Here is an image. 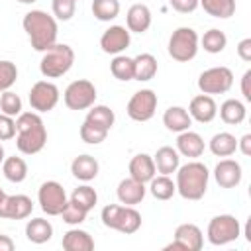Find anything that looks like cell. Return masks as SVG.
I'll return each instance as SVG.
<instances>
[{"label":"cell","mask_w":251,"mask_h":251,"mask_svg":"<svg viewBox=\"0 0 251 251\" xmlns=\"http://www.w3.org/2000/svg\"><path fill=\"white\" fill-rule=\"evenodd\" d=\"M157 169H155V163H153V157L147 155V153H137L131 161H129V176L139 180V182H149L153 176H155Z\"/></svg>","instance_id":"obj_20"},{"label":"cell","mask_w":251,"mask_h":251,"mask_svg":"<svg viewBox=\"0 0 251 251\" xmlns=\"http://www.w3.org/2000/svg\"><path fill=\"white\" fill-rule=\"evenodd\" d=\"M188 114L192 120H196L200 124H210L218 114V106L210 94H198L190 100Z\"/></svg>","instance_id":"obj_17"},{"label":"cell","mask_w":251,"mask_h":251,"mask_svg":"<svg viewBox=\"0 0 251 251\" xmlns=\"http://www.w3.org/2000/svg\"><path fill=\"white\" fill-rule=\"evenodd\" d=\"M86 122L102 127V129H108L114 126L116 122V116H114V110H110L108 106L104 104H98V106H90L88 108V114H86Z\"/></svg>","instance_id":"obj_33"},{"label":"cell","mask_w":251,"mask_h":251,"mask_svg":"<svg viewBox=\"0 0 251 251\" xmlns=\"http://www.w3.org/2000/svg\"><path fill=\"white\" fill-rule=\"evenodd\" d=\"M0 112L6 116L18 118L22 114V98L12 90H4L0 96Z\"/></svg>","instance_id":"obj_38"},{"label":"cell","mask_w":251,"mask_h":251,"mask_svg":"<svg viewBox=\"0 0 251 251\" xmlns=\"http://www.w3.org/2000/svg\"><path fill=\"white\" fill-rule=\"evenodd\" d=\"M2 173L10 182H24L27 176V163L22 157H6L2 163Z\"/></svg>","instance_id":"obj_31"},{"label":"cell","mask_w":251,"mask_h":251,"mask_svg":"<svg viewBox=\"0 0 251 251\" xmlns=\"http://www.w3.org/2000/svg\"><path fill=\"white\" fill-rule=\"evenodd\" d=\"M98 171H100V165H98V161L92 155H78L71 163L73 176L78 178V180H82V182L94 180L98 176Z\"/></svg>","instance_id":"obj_22"},{"label":"cell","mask_w":251,"mask_h":251,"mask_svg":"<svg viewBox=\"0 0 251 251\" xmlns=\"http://www.w3.org/2000/svg\"><path fill=\"white\" fill-rule=\"evenodd\" d=\"M163 124H165V127H167L169 131L180 133V131L190 129L192 118H190L188 110H184L182 106H171V108H167L165 114H163Z\"/></svg>","instance_id":"obj_23"},{"label":"cell","mask_w":251,"mask_h":251,"mask_svg":"<svg viewBox=\"0 0 251 251\" xmlns=\"http://www.w3.org/2000/svg\"><path fill=\"white\" fill-rule=\"evenodd\" d=\"M173 10L180 12V14H190L198 8V0H169Z\"/></svg>","instance_id":"obj_44"},{"label":"cell","mask_w":251,"mask_h":251,"mask_svg":"<svg viewBox=\"0 0 251 251\" xmlns=\"http://www.w3.org/2000/svg\"><path fill=\"white\" fill-rule=\"evenodd\" d=\"M200 43H202L204 51L216 55V53H222V51L226 49V45H227V37H226V33H224L222 29L212 27V29H208V31L202 35Z\"/></svg>","instance_id":"obj_35"},{"label":"cell","mask_w":251,"mask_h":251,"mask_svg":"<svg viewBox=\"0 0 251 251\" xmlns=\"http://www.w3.org/2000/svg\"><path fill=\"white\" fill-rule=\"evenodd\" d=\"M237 55H239V59L241 61H245V63H249L251 61V37H245V39H241L239 43H237Z\"/></svg>","instance_id":"obj_45"},{"label":"cell","mask_w":251,"mask_h":251,"mask_svg":"<svg viewBox=\"0 0 251 251\" xmlns=\"http://www.w3.org/2000/svg\"><path fill=\"white\" fill-rule=\"evenodd\" d=\"M71 200H73L76 206H80L82 210L90 212V210L96 206V202H98V194H96V190H94L92 186L82 184V186H76V188L73 190Z\"/></svg>","instance_id":"obj_37"},{"label":"cell","mask_w":251,"mask_h":251,"mask_svg":"<svg viewBox=\"0 0 251 251\" xmlns=\"http://www.w3.org/2000/svg\"><path fill=\"white\" fill-rule=\"evenodd\" d=\"M18 80V67L12 61H0V92L10 90Z\"/></svg>","instance_id":"obj_41"},{"label":"cell","mask_w":251,"mask_h":251,"mask_svg":"<svg viewBox=\"0 0 251 251\" xmlns=\"http://www.w3.org/2000/svg\"><path fill=\"white\" fill-rule=\"evenodd\" d=\"M16 243L8 235H0V251H14Z\"/></svg>","instance_id":"obj_48"},{"label":"cell","mask_w":251,"mask_h":251,"mask_svg":"<svg viewBox=\"0 0 251 251\" xmlns=\"http://www.w3.org/2000/svg\"><path fill=\"white\" fill-rule=\"evenodd\" d=\"M18 2H20V4H33L35 0H18Z\"/></svg>","instance_id":"obj_51"},{"label":"cell","mask_w":251,"mask_h":251,"mask_svg":"<svg viewBox=\"0 0 251 251\" xmlns=\"http://www.w3.org/2000/svg\"><path fill=\"white\" fill-rule=\"evenodd\" d=\"M75 63V51L67 43H55L47 51H43V57L39 61V71L45 78H59L71 71Z\"/></svg>","instance_id":"obj_4"},{"label":"cell","mask_w":251,"mask_h":251,"mask_svg":"<svg viewBox=\"0 0 251 251\" xmlns=\"http://www.w3.org/2000/svg\"><path fill=\"white\" fill-rule=\"evenodd\" d=\"M78 133H80V139L84 143H88V145H98L108 137V129H102V127H98V126H94V124H90L86 120L80 126Z\"/></svg>","instance_id":"obj_39"},{"label":"cell","mask_w":251,"mask_h":251,"mask_svg":"<svg viewBox=\"0 0 251 251\" xmlns=\"http://www.w3.org/2000/svg\"><path fill=\"white\" fill-rule=\"evenodd\" d=\"M6 196H8V194H6V192L0 188V208H2V204H4V200H6Z\"/></svg>","instance_id":"obj_49"},{"label":"cell","mask_w":251,"mask_h":251,"mask_svg":"<svg viewBox=\"0 0 251 251\" xmlns=\"http://www.w3.org/2000/svg\"><path fill=\"white\" fill-rule=\"evenodd\" d=\"M25 237L31 241V243H47L51 237H53V226L49 220L45 218H33L25 224Z\"/></svg>","instance_id":"obj_26"},{"label":"cell","mask_w":251,"mask_h":251,"mask_svg":"<svg viewBox=\"0 0 251 251\" xmlns=\"http://www.w3.org/2000/svg\"><path fill=\"white\" fill-rule=\"evenodd\" d=\"M208 167L200 161H190L176 169V192L184 200H200L208 188Z\"/></svg>","instance_id":"obj_3"},{"label":"cell","mask_w":251,"mask_h":251,"mask_svg":"<svg viewBox=\"0 0 251 251\" xmlns=\"http://www.w3.org/2000/svg\"><path fill=\"white\" fill-rule=\"evenodd\" d=\"M86 214H88V212L82 210L80 206H76L73 200H67L63 212H61L59 216L63 218L65 224H69V226H78V224H82V222L86 220Z\"/></svg>","instance_id":"obj_40"},{"label":"cell","mask_w":251,"mask_h":251,"mask_svg":"<svg viewBox=\"0 0 251 251\" xmlns=\"http://www.w3.org/2000/svg\"><path fill=\"white\" fill-rule=\"evenodd\" d=\"M157 102V94L151 88H141L129 98L126 112L133 122H149L155 116Z\"/></svg>","instance_id":"obj_10"},{"label":"cell","mask_w":251,"mask_h":251,"mask_svg":"<svg viewBox=\"0 0 251 251\" xmlns=\"http://www.w3.org/2000/svg\"><path fill=\"white\" fill-rule=\"evenodd\" d=\"M198 6L212 18H231L235 14V0H198Z\"/></svg>","instance_id":"obj_30"},{"label":"cell","mask_w":251,"mask_h":251,"mask_svg":"<svg viewBox=\"0 0 251 251\" xmlns=\"http://www.w3.org/2000/svg\"><path fill=\"white\" fill-rule=\"evenodd\" d=\"M204 245V233L196 224H180L175 229V239L165 245V251L180 249V251H200Z\"/></svg>","instance_id":"obj_12"},{"label":"cell","mask_w":251,"mask_h":251,"mask_svg":"<svg viewBox=\"0 0 251 251\" xmlns=\"http://www.w3.org/2000/svg\"><path fill=\"white\" fill-rule=\"evenodd\" d=\"M129 29L124 25H110L100 37V49L108 55H120L129 47Z\"/></svg>","instance_id":"obj_14"},{"label":"cell","mask_w":251,"mask_h":251,"mask_svg":"<svg viewBox=\"0 0 251 251\" xmlns=\"http://www.w3.org/2000/svg\"><path fill=\"white\" fill-rule=\"evenodd\" d=\"M51 10H53V18L55 20L69 22L75 16L76 0H53L51 2Z\"/></svg>","instance_id":"obj_42"},{"label":"cell","mask_w":251,"mask_h":251,"mask_svg":"<svg viewBox=\"0 0 251 251\" xmlns=\"http://www.w3.org/2000/svg\"><path fill=\"white\" fill-rule=\"evenodd\" d=\"M233 86V73L227 67H212L200 73L198 88L202 94H226Z\"/></svg>","instance_id":"obj_9"},{"label":"cell","mask_w":251,"mask_h":251,"mask_svg":"<svg viewBox=\"0 0 251 251\" xmlns=\"http://www.w3.org/2000/svg\"><path fill=\"white\" fill-rule=\"evenodd\" d=\"M239 235H241V226L231 214L214 216L206 229V237L212 245H227L235 241Z\"/></svg>","instance_id":"obj_7"},{"label":"cell","mask_w":251,"mask_h":251,"mask_svg":"<svg viewBox=\"0 0 251 251\" xmlns=\"http://www.w3.org/2000/svg\"><path fill=\"white\" fill-rule=\"evenodd\" d=\"M37 200L47 216H59L67 204V192L57 180H47L37 190Z\"/></svg>","instance_id":"obj_11"},{"label":"cell","mask_w":251,"mask_h":251,"mask_svg":"<svg viewBox=\"0 0 251 251\" xmlns=\"http://www.w3.org/2000/svg\"><path fill=\"white\" fill-rule=\"evenodd\" d=\"M102 224L110 229L122 231L126 235L135 233L141 227V214L133 206H118L108 204L102 208Z\"/></svg>","instance_id":"obj_5"},{"label":"cell","mask_w":251,"mask_h":251,"mask_svg":"<svg viewBox=\"0 0 251 251\" xmlns=\"http://www.w3.org/2000/svg\"><path fill=\"white\" fill-rule=\"evenodd\" d=\"M4 159H6V155H4V147H2V143H0V165L4 163Z\"/></svg>","instance_id":"obj_50"},{"label":"cell","mask_w":251,"mask_h":251,"mask_svg":"<svg viewBox=\"0 0 251 251\" xmlns=\"http://www.w3.org/2000/svg\"><path fill=\"white\" fill-rule=\"evenodd\" d=\"M237 149H239L245 157L251 155V133H245L241 139H237Z\"/></svg>","instance_id":"obj_47"},{"label":"cell","mask_w":251,"mask_h":251,"mask_svg":"<svg viewBox=\"0 0 251 251\" xmlns=\"http://www.w3.org/2000/svg\"><path fill=\"white\" fill-rule=\"evenodd\" d=\"M16 137V120L12 116L0 114V141H10Z\"/></svg>","instance_id":"obj_43"},{"label":"cell","mask_w":251,"mask_h":251,"mask_svg":"<svg viewBox=\"0 0 251 251\" xmlns=\"http://www.w3.org/2000/svg\"><path fill=\"white\" fill-rule=\"evenodd\" d=\"M157 75V59L151 53H139L133 57V80L147 82Z\"/></svg>","instance_id":"obj_27"},{"label":"cell","mask_w":251,"mask_h":251,"mask_svg":"<svg viewBox=\"0 0 251 251\" xmlns=\"http://www.w3.org/2000/svg\"><path fill=\"white\" fill-rule=\"evenodd\" d=\"M63 249L65 251H92L94 249V239L88 231L84 229H69L63 235Z\"/></svg>","instance_id":"obj_25"},{"label":"cell","mask_w":251,"mask_h":251,"mask_svg":"<svg viewBox=\"0 0 251 251\" xmlns=\"http://www.w3.org/2000/svg\"><path fill=\"white\" fill-rule=\"evenodd\" d=\"M208 147L216 157H229L237 151V139H235V135H231L227 131H220L210 139Z\"/></svg>","instance_id":"obj_29"},{"label":"cell","mask_w":251,"mask_h":251,"mask_svg":"<svg viewBox=\"0 0 251 251\" xmlns=\"http://www.w3.org/2000/svg\"><path fill=\"white\" fill-rule=\"evenodd\" d=\"M92 16L100 22H112L120 14V2L118 0H92Z\"/></svg>","instance_id":"obj_34"},{"label":"cell","mask_w":251,"mask_h":251,"mask_svg":"<svg viewBox=\"0 0 251 251\" xmlns=\"http://www.w3.org/2000/svg\"><path fill=\"white\" fill-rule=\"evenodd\" d=\"M59 102V88L49 82V80H39L31 86L29 90V106L41 114V112H51Z\"/></svg>","instance_id":"obj_13"},{"label":"cell","mask_w":251,"mask_h":251,"mask_svg":"<svg viewBox=\"0 0 251 251\" xmlns=\"http://www.w3.org/2000/svg\"><path fill=\"white\" fill-rule=\"evenodd\" d=\"M110 73L118 80H124V82L133 80V59L126 55H116L110 63Z\"/></svg>","instance_id":"obj_36"},{"label":"cell","mask_w":251,"mask_h":251,"mask_svg":"<svg viewBox=\"0 0 251 251\" xmlns=\"http://www.w3.org/2000/svg\"><path fill=\"white\" fill-rule=\"evenodd\" d=\"M149 192L157 200H171L176 192V186L169 178V175H159V176H153L149 180Z\"/></svg>","instance_id":"obj_32"},{"label":"cell","mask_w":251,"mask_h":251,"mask_svg":"<svg viewBox=\"0 0 251 251\" xmlns=\"http://www.w3.org/2000/svg\"><path fill=\"white\" fill-rule=\"evenodd\" d=\"M249 82H251V69H247L241 76V94L247 102H251V88H249Z\"/></svg>","instance_id":"obj_46"},{"label":"cell","mask_w":251,"mask_h":251,"mask_svg":"<svg viewBox=\"0 0 251 251\" xmlns=\"http://www.w3.org/2000/svg\"><path fill=\"white\" fill-rule=\"evenodd\" d=\"M241 165L233 159H222L214 169V178L222 188H235L241 182Z\"/></svg>","instance_id":"obj_16"},{"label":"cell","mask_w":251,"mask_h":251,"mask_svg":"<svg viewBox=\"0 0 251 251\" xmlns=\"http://www.w3.org/2000/svg\"><path fill=\"white\" fill-rule=\"evenodd\" d=\"M24 31L29 37V43L35 51H47L57 43V20L43 10H29L24 16Z\"/></svg>","instance_id":"obj_2"},{"label":"cell","mask_w":251,"mask_h":251,"mask_svg":"<svg viewBox=\"0 0 251 251\" xmlns=\"http://www.w3.org/2000/svg\"><path fill=\"white\" fill-rule=\"evenodd\" d=\"M145 192H147L145 184L139 182V180H135V178H131V176L120 180L118 190H116L118 200H120L124 206H135V204H139V202L145 198Z\"/></svg>","instance_id":"obj_18"},{"label":"cell","mask_w":251,"mask_h":251,"mask_svg":"<svg viewBox=\"0 0 251 251\" xmlns=\"http://www.w3.org/2000/svg\"><path fill=\"white\" fill-rule=\"evenodd\" d=\"M63 100L69 110H88L96 102V86L86 78L73 80L65 88Z\"/></svg>","instance_id":"obj_8"},{"label":"cell","mask_w":251,"mask_h":251,"mask_svg":"<svg viewBox=\"0 0 251 251\" xmlns=\"http://www.w3.org/2000/svg\"><path fill=\"white\" fill-rule=\"evenodd\" d=\"M153 163H155V169L161 173V175H173L176 173L178 169V163H180V157H178V151L169 147V145H163L157 149V153L153 155Z\"/></svg>","instance_id":"obj_24"},{"label":"cell","mask_w":251,"mask_h":251,"mask_svg":"<svg viewBox=\"0 0 251 251\" xmlns=\"http://www.w3.org/2000/svg\"><path fill=\"white\" fill-rule=\"evenodd\" d=\"M126 24L127 29L133 33H145L151 25V10L145 4H133L129 6L126 14Z\"/></svg>","instance_id":"obj_21"},{"label":"cell","mask_w":251,"mask_h":251,"mask_svg":"<svg viewBox=\"0 0 251 251\" xmlns=\"http://www.w3.org/2000/svg\"><path fill=\"white\" fill-rule=\"evenodd\" d=\"M47 143V129L37 112H22L16 120V147L24 155L39 153Z\"/></svg>","instance_id":"obj_1"},{"label":"cell","mask_w":251,"mask_h":251,"mask_svg":"<svg viewBox=\"0 0 251 251\" xmlns=\"http://www.w3.org/2000/svg\"><path fill=\"white\" fill-rule=\"evenodd\" d=\"M176 151L182 157L196 159L204 153V139L196 131H190V129L180 131L178 137H176Z\"/></svg>","instance_id":"obj_19"},{"label":"cell","mask_w":251,"mask_h":251,"mask_svg":"<svg viewBox=\"0 0 251 251\" xmlns=\"http://www.w3.org/2000/svg\"><path fill=\"white\" fill-rule=\"evenodd\" d=\"M245 114H247L245 104H243L241 100H237V98H229V100H226V102L220 106V118H222V122L227 124V126H237V124H241V122L245 120Z\"/></svg>","instance_id":"obj_28"},{"label":"cell","mask_w":251,"mask_h":251,"mask_svg":"<svg viewBox=\"0 0 251 251\" xmlns=\"http://www.w3.org/2000/svg\"><path fill=\"white\" fill-rule=\"evenodd\" d=\"M33 210V202L29 196L25 194H12L6 196L2 208H0V218H8V220H24L29 218Z\"/></svg>","instance_id":"obj_15"},{"label":"cell","mask_w":251,"mask_h":251,"mask_svg":"<svg viewBox=\"0 0 251 251\" xmlns=\"http://www.w3.org/2000/svg\"><path fill=\"white\" fill-rule=\"evenodd\" d=\"M198 33L192 27H176L169 37V55L178 63H188L198 53Z\"/></svg>","instance_id":"obj_6"}]
</instances>
